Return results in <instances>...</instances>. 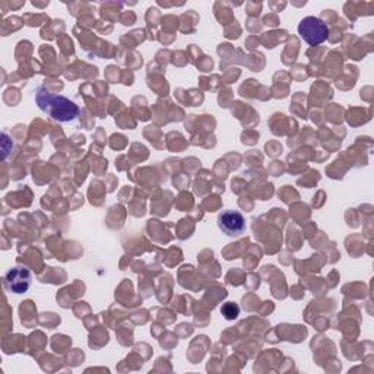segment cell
<instances>
[{
    "label": "cell",
    "mask_w": 374,
    "mask_h": 374,
    "mask_svg": "<svg viewBox=\"0 0 374 374\" xmlns=\"http://www.w3.org/2000/svg\"><path fill=\"white\" fill-rule=\"evenodd\" d=\"M218 228L228 237H238L246 231V219L238 211H222L218 215Z\"/></svg>",
    "instance_id": "cell-3"
},
{
    "label": "cell",
    "mask_w": 374,
    "mask_h": 374,
    "mask_svg": "<svg viewBox=\"0 0 374 374\" xmlns=\"http://www.w3.org/2000/svg\"><path fill=\"white\" fill-rule=\"evenodd\" d=\"M298 34L309 46H319L328 40V25L316 16H307L298 24Z\"/></svg>",
    "instance_id": "cell-2"
},
{
    "label": "cell",
    "mask_w": 374,
    "mask_h": 374,
    "mask_svg": "<svg viewBox=\"0 0 374 374\" xmlns=\"http://www.w3.org/2000/svg\"><path fill=\"white\" fill-rule=\"evenodd\" d=\"M35 101L40 110L49 115L53 120L60 123H70L79 117V107L63 96H54V94L39 88L35 94Z\"/></svg>",
    "instance_id": "cell-1"
},
{
    "label": "cell",
    "mask_w": 374,
    "mask_h": 374,
    "mask_svg": "<svg viewBox=\"0 0 374 374\" xmlns=\"http://www.w3.org/2000/svg\"><path fill=\"white\" fill-rule=\"evenodd\" d=\"M4 284L13 294H24L31 285V272L22 266H16L5 275Z\"/></svg>",
    "instance_id": "cell-4"
},
{
    "label": "cell",
    "mask_w": 374,
    "mask_h": 374,
    "mask_svg": "<svg viewBox=\"0 0 374 374\" xmlns=\"http://www.w3.org/2000/svg\"><path fill=\"white\" fill-rule=\"evenodd\" d=\"M238 311H240L238 307L234 306L233 303H227L226 306H224V309H222V314L226 316V319H228V321L236 319V317L238 316Z\"/></svg>",
    "instance_id": "cell-5"
}]
</instances>
